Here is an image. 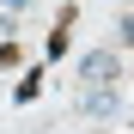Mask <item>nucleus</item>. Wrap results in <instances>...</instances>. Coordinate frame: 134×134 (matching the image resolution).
<instances>
[{"instance_id":"nucleus-1","label":"nucleus","mask_w":134,"mask_h":134,"mask_svg":"<svg viewBox=\"0 0 134 134\" xmlns=\"http://www.w3.org/2000/svg\"><path fill=\"white\" fill-rule=\"evenodd\" d=\"M122 104V61L110 49H92L79 61V110L85 116H116Z\"/></svg>"},{"instance_id":"nucleus-2","label":"nucleus","mask_w":134,"mask_h":134,"mask_svg":"<svg viewBox=\"0 0 134 134\" xmlns=\"http://www.w3.org/2000/svg\"><path fill=\"white\" fill-rule=\"evenodd\" d=\"M37 92H43V73H25V79H18V85H12V98H18V104H31Z\"/></svg>"},{"instance_id":"nucleus-3","label":"nucleus","mask_w":134,"mask_h":134,"mask_svg":"<svg viewBox=\"0 0 134 134\" xmlns=\"http://www.w3.org/2000/svg\"><path fill=\"white\" fill-rule=\"evenodd\" d=\"M122 37H128V43H134V12H128V18H122Z\"/></svg>"}]
</instances>
